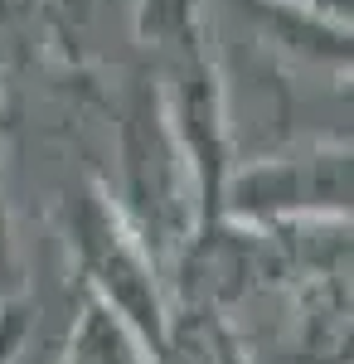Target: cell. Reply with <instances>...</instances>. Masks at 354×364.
<instances>
[{"label": "cell", "instance_id": "6da1fadb", "mask_svg": "<svg viewBox=\"0 0 354 364\" xmlns=\"http://www.w3.org/2000/svg\"><path fill=\"white\" fill-rule=\"evenodd\" d=\"M92 364H132L117 345H112V336L107 331H97V340H92Z\"/></svg>", "mask_w": 354, "mask_h": 364}]
</instances>
